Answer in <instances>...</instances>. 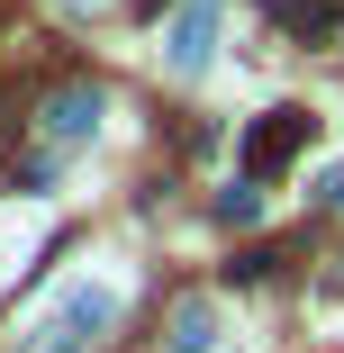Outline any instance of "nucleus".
Wrapping results in <instances>:
<instances>
[{
  "instance_id": "1",
  "label": "nucleus",
  "mask_w": 344,
  "mask_h": 353,
  "mask_svg": "<svg viewBox=\"0 0 344 353\" xmlns=\"http://www.w3.org/2000/svg\"><path fill=\"white\" fill-rule=\"evenodd\" d=\"M308 136H317V118L308 109H263L254 127H245V181H281L290 163H299V145H308Z\"/></svg>"
},
{
  "instance_id": "2",
  "label": "nucleus",
  "mask_w": 344,
  "mask_h": 353,
  "mask_svg": "<svg viewBox=\"0 0 344 353\" xmlns=\"http://www.w3.org/2000/svg\"><path fill=\"white\" fill-rule=\"evenodd\" d=\"M209 54H218V0H190V10L172 19V37H163V63L172 73H199Z\"/></svg>"
},
{
  "instance_id": "3",
  "label": "nucleus",
  "mask_w": 344,
  "mask_h": 353,
  "mask_svg": "<svg viewBox=\"0 0 344 353\" xmlns=\"http://www.w3.org/2000/svg\"><path fill=\"white\" fill-rule=\"evenodd\" d=\"M91 127H100V91L73 82V91H54V100H45V136H54V145H82Z\"/></svg>"
},
{
  "instance_id": "4",
  "label": "nucleus",
  "mask_w": 344,
  "mask_h": 353,
  "mask_svg": "<svg viewBox=\"0 0 344 353\" xmlns=\"http://www.w3.org/2000/svg\"><path fill=\"white\" fill-rule=\"evenodd\" d=\"M272 28H290V37H344V10H335V0H272Z\"/></svg>"
},
{
  "instance_id": "5",
  "label": "nucleus",
  "mask_w": 344,
  "mask_h": 353,
  "mask_svg": "<svg viewBox=\"0 0 344 353\" xmlns=\"http://www.w3.org/2000/svg\"><path fill=\"white\" fill-rule=\"evenodd\" d=\"M263 218V181H227L218 190V227H254Z\"/></svg>"
},
{
  "instance_id": "6",
  "label": "nucleus",
  "mask_w": 344,
  "mask_h": 353,
  "mask_svg": "<svg viewBox=\"0 0 344 353\" xmlns=\"http://www.w3.org/2000/svg\"><path fill=\"white\" fill-rule=\"evenodd\" d=\"M172 353H209V308H181L172 317Z\"/></svg>"
},
{
  "instance_id": "7",
  "label": "nucleus",
  "mask_w": 344,
  "mask_h": 353,
  "mask_svg": "<svg viewBox=\"0 0 344 353\" xmlns=\"http://www.w3.org/2000/svg\"><path fill=\"white\" fill-rule=\"evenodd\" d=\"M272 263H281V254H272V245H254V254H236V263H227V281H263Z\"/></svg>"
},
{
  "instance_id": "8",
  "label": "nucleus",
  "mask_w": 344,
  "mask_h": 353,
  "mask_svg": "<svg viewBox=\"0 0 344 353\" xmlns=\"http://www.w3.org/2000/svg\"><path fill=\"white\" fill-rule=\"evenodd\" d=\"M326 199H335V208H344V172H335V181H326Z\"/></svg>"
},
{
  "instance_id": "9",
  "label": "nucleus",
  "mask_w": 344,
  "mask_h": 353,
  "mask_svg": "<svg viewBox=\"0 0 344 353\" xmlns=\"http://www.w3.org/2000/svg\"><path fill=\"white\" fill-rule=\"evenodd\" d=\"M136 10H145V19H154V10H163V0H136Z\"/></svg>"
}]
</instances>
